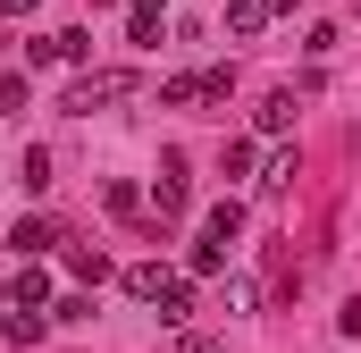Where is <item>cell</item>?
<instances>
[{"label": "cell", "instance_id": "6da1fadb", "mask_svg": "<svg viewBox=\"0 0 361 353\" xmlns=\"http://www.w3.org/2000/svg\"><path fill=\"white\" fill-rule=\"evenodd\" d=\"M135 92H143V76H126V68H92V76L68 85L59 109H68V118H92V109H109V101H135Z\"/></svg>", "mask_w": 361, "mask_h": 353}, {"label": "cell", "instance_id": "7a4b0ae2", "mask_svg": "<svg viewBox=\"0 0 361 353\" xmlns=\"http://www.w3.org/2000/svg\"><path fill=\"white\" fill-rule=\"evenodd\" d=\"M185 219V160H160V185H152V236Z\"/></svg>", "mask_w": 361, "mask_h": 353}, {"label": "cell", "instance_id": "3957f363", "mask_svg": "<svg viewBox=\"0 0 361 353\" xmlns=\"http://www.w3.org/2000/svg\"><path fill=\"white\" fill-rule=\"evenodd\" d=\"M277 8H294V0H227V34L235 42H252V34H269Z\"/></svg>", "mask_w": 361, "mask_h": 353}, {"label": "cell", "instance_id": "277c9868", "mask_svg": "<svg viewBox=\"0 0 361 353\" xmlns=\"http://www.w3.org/2000/svg\"><path fill=\"white\" fill-rule=\"evenodd\" d=\"M160 17H169V0H126V42L152 51V42H160Z\"/></svg>", "mask_w": 361, "mask_h": 353}, {"label": "cell", "instance_id": "5b68a950", "mask_svg": "<svg viewBox=\"0 0 361 353\" xmlns=\"http://www.w3.org/2000/svg\"><path fill=\"white\" fill-rule=\"evenodd\" d=\"M42 303H51V277H42V269L25 261L17 277H8V311H42Z\"/></svg>", "mask_w": 361, "mask_h": 353}, {"label": "cell", "instance_id": "8992f818", "mask_svg": "<svg viewBox=\"0 0 361 353\" xmlns=\"http://www.w3.org/2000/svg\"><path fill=\"white\" fill-rule=\"evenodd\" d=\"M169 286H177V277H169L160 261H135V269H126V294H135V303H160Z\"/></svg>", "mask_w": 361, "mask_h": 353}, {"label": "cell", "instance_id": "52a82bcc", "mask_svg": "<svg viewBox=\"0 0 361 353\" xmlns=\"http://www.w3.org/2000/svg\"><path fill=\"white\" fill-rule=\"evenodd\" d=\"M252 126H261V135H286V126H294V92H286V85H277V92H261Z\"/></svg>", "mask_w": 361, "mask_h": 353}, {"label": "cell", "instance_id": "ba28073f", "mask_svg": "<svg viewBox=\"0 0 361 353\" xmlns=\"http://www.w3.org/2000/svg\"><path fill=\"white\" fill-rule=\"evenodd\" d=\"M8 244L34 261V253H51V244H59V227H51V219H17V227H8Z\"/></svg>", "mask_w": 361, "mask_h": 353}, {"label": "cell", "instance_id": "9c48e42d", "mask_svg": "<svg viewBox=\"0 0 361 353\" xmlns=\"http://www.w3.org/2000/svg\"><path fill=\"white\" fill-rule=\"evenodd\" d=\"M202 236H210V244H235V236H244V202H219V210L202 219Z\"/></svg>", "mask_w": 361, "mask_h": 353}, {"label": "cell", "instance_id": "30bf717a", "mask_svg": "<svg viewBox=\"0 0 361 353\" xmlns=\"http://www.w3.org/2000/svg\"><path fill=\"white\" fill-rule=\"evenodd\" d=\"M68 269H76L85 286H101V277H109V253H101V244H68Z\"/></svg>", "mask_w": 361, "mask_h": 353}, {"label": "cell", "instance_id": "8fae6325", "mask_svg": "<svg viewBox=\"0 0 361 353\" xmlns=\"http://www.w3.org/2000/svg\"><path fill=\"white\" fill-rule=\"evenodd\" d=\"M101 202H109V219H143V193H135L126 176H109V185H101Z\"/></svg>", "mask_w": 361, "mask_h": 353}, {"label": "cell", "instance_id": "7c38bea8", "mask_svg": "<svg viewBox=\"0 0 361 353\" xmlns=\"http://www.w3.org/2000/svg\"><path fill=\"white\" fill-rule=\"evenodd\" d=\"M17 176H25V193H42V185H51V152H42V143H25V160H17Z\"/></svg>", "mask_w": 361, "mask_h": 353}, {"label": "cell", "instance_id": "4fadbf2b", "mask_svg": "<svg viewBox=\"0 0 361 353\" xmlns=\"http://www.w3.org/2000/svg\"><path fill=\"white\" fill-rule=\"evenodd\" d=\"M160 320H169V328H185V320H193V286H185V277L160 294Z\"/></svg>", "mask_w": 361, "mask_h": 353}, {"label": "cell", "instance_id": "5bb4252c", "mask_svg": "<svg viewBox=\"0 0 361 353\" xmlns=\"http://www.w3.org/2000/svg\"><path fill=\"white\" fill-rule=\"evenodd\" d=\"M219 269H227V244H210V236H202V244H193V277H219Z\"/></svg>", "mask_w": 361, "mask_h": 353}, {"label": "cell", "instance_id": "9a60e30c", "mask_svg": "<svg viewBox=\"0 0 361 353\" xmlns=\"http://www.w3.org/2000/svg\"><path fill=\"white\" fill-rule=\"evenodd\" d=\"M286 185H294V152H277L269 169H261V193H286Z\"/></svg>", "mask_w": 361, "mask_h": 353}, {"label": "cell", "instance_id": "2e32d148", "mask_svg": "<svg viewBox=\"0 0 361 353\" xmlns=\"http://www.w3.org/2000/svg\"><path fill=\"white\" fill-rule=\"evenodd\" d=\"M160 101H169V109H185V101H202V76H169V85H160Z\"/></svg>", "mask_w": 361, "mask_h": 353}, {"label": "cell", "instance_id": "e0dca14e", "mask_svg": "<svg viewBox=\"0 0 361 353\" xmlns=\"http://www.w3.org/2000/svg\"><path fill=\"white\" fill-rule=\"evenodd\" d=\"M235 92V68H202V101H227Z\"/></svg>", "mask_w": 361, "mask_h": 353}, {"label": "cell", "instance_id": "ac0fdd59", "mask_svg": "<svg viewBox=\"0 0 361 353\" xmlns=\"http://www.w3.org/2000/svg\"><path fill=\"white\" fill-rule=\"evenodd\" d=\"M0 109H25V76L17 68H0Z\"/></svg>", "mask_w": 361, "mask_h": 353}, {"label": "cell", "instance_id": "d6986e66", "mask_svg": "<svg viewBox=\"0 0 361 353\" xmlns=\"http://www.w3.org/2000/svg\"><path fill=\"white\" fill-rule=\"evenodd\" d=\"M177 353H219V345H210V337H177Z\"/></svg>", "mask_w": 361, "mask_h": 353}, {"label": "cell", "instance_id": "ffe728a7", "mask_svg": "<svg viewBox=\"0 0 361 353\" xmlns=\"http://www.w3.org/2000/svg\"><path fill=\"white\" fill-rule=\"evenodd\" d=\"M0 17H34V0H0Z\"/></svg>", "mask_w": 361, "mask_h": 353}, {"label": "cell", "instance_id": "44dd1931", "mask_svg": "<svg viewBox=\"0 0 361 353\" xmlns=\"http://www.w3.org/2000/svg\"><path fill=\"white\" fill-rule=\"evenodd\" d=\"M353 8H361V0H353Z\"/></svg>", "mask_w": 361, "mask_h": 353}]
</instances>
